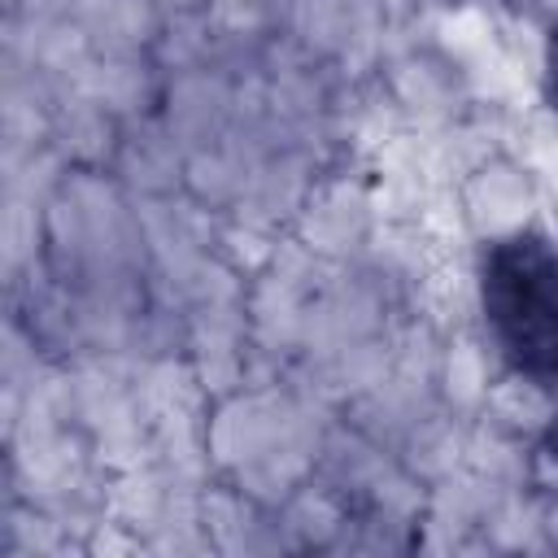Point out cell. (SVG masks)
<instances>
[{"label":"cell","mask_w":558,"mask_h":558,"mask_svg":"<svg viewBox=\"0 0 558 558\" xmlns=\"http://www.w3.org/2000/svg\"><path fill=\"white\" fill-rule=\"evenodd\" d=\"M484 327L514 375L558 392V244L541 227H514L480 253Z\"/></svg>","instance_id":"1"},{"label":"cell","mask_w":558,"mask_h":558,"mask_svg":"<svg viewBox=\"0 0 558 558\" xmlns=\"http://www.w3.org/2000/svg\"><path fill=\"white\" fill-rule=\"evenodd\" d=\"M545 92H549V105L558 109V26L545 39Z\"/></svg>","instance_id":"2"}]
</instances>
